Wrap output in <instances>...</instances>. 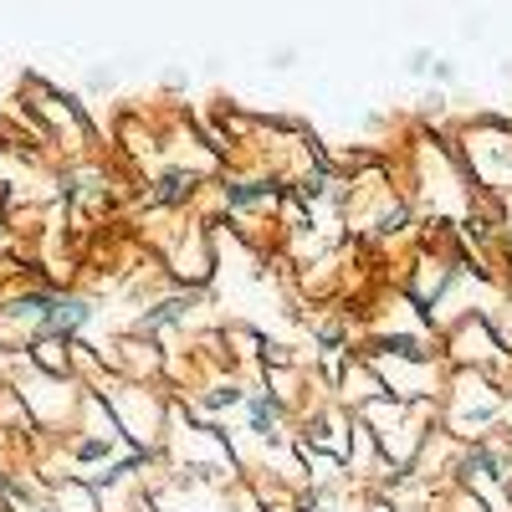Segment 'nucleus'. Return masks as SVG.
<instances>
[{
    "mask_svg": "<svg viewBox=\"0 0 512 512\" xmlns=\"http://www.w3.org/2000/svg\"><path fill=\"white\" fill-rule=\"evenodd\" d=\"M221 205H226V210L277 205V180H221Z\"/></svg>",
    "mask_w": 512,
    "mask_h": 512,
    "instance_id": "39448f33",
    "label": "nucleus"
},
{
    "mask_svg": "<svg viewBox=\"0 0 512 512\" xmlns=\"http://www.w3.org/2000/svg\"><path fill=\"white\" fill-rule=\"evenodd\" d=\"M246 431L256 436V441H277L282 436V395H272V390H246Z\"/></svg>",
    "mask_w": 512,
    "mask_h": 512,
    "instance_id": "7ed1b4c3",
    "label": "nucleus"
},
{
    "mask_svg": "<svg viewBox=\"0 0 512 512\" xmlns=\"http://www.w3.org/2000/svg\"><path fill=\"white\" fill-rule=\"evenodd\" d=\"M405 226H410V205H405V200H395V205H384V216L374 221V231H379V236H400Z\"/></svg>",
    "mask_w": 512,
    "mask_h": 512,
    "instance_id": "6e6552de",
    "label": "nucleus"
},
{
    "mask_svg": "<svg viewBox=\"0 0 512 512\" xmlns=\"http://www.w3.org/2000/svg\"><path fill=\"white\" fill-rule=\"evenodd\" d=\"M190 297H164V303H154L144 318H139V333L149 338V333H164V328H175V323H185L190 318Z\"/></svg>",
    "mask_w": 512,
    "mask_h": 512,
    "instance_id": "423d86ee",
    "label": "nucleus"
},
{
    "mask_svg": "<svg viewBox=\"0 0 512 512\" xmlns=\"http://www.w3.org/2000/svg\"><path fill=\"white\" fill-rule=\"evenodd\" d=\"M502 246H507V256H512V221L502 226Z\"/></svg>",
    "mask_w": 512,
    "mask_h": 512,
    "instance_id": "1a4fd4ad",
    "label": "nucleus"
},
{
    "mask_svg": "<svg viewBox=\"0 0 512 512\" xmlns=\"http://www.w3.org/2000/svg\"><path fill=\"white\" fill-rule=\"evenodd\" d=\"M93 303L88 297H77V292H57L52 297V308H47V318H41V328H36V338H31V349L36 344H72V338L93 323Z\"/></svg>",
    "mask_w": 512,
    "mask_h": 512,
    "instance_id": "f03ea898",
    "label": "nucleus"
},
{
    "mask_svg": "<svg viewBox=\"0 0 512 512\" xmlns=\"http://www.w3.org/2000/svg\"><path fill=\"white\" fill-rule=\"evenodd\" d=\"M451 472L466 492L482 497V512H502V497H512V456L502 446H492L487 436L466 441L451 461Z\"/></svg>",
    "mask_w": 512,
    "mask_h": 512,
    "instance_id": "f257e3e1",
    "label": "nucleus"
},
{
    "mask_svg": "<svg viewBox=\"0 0 512 512\" xmlns=\"http://www.w3.org/2000/svg\"><path fill=\"white\" fill-rule=\"evenodd\" d=\"M195 190H200L195 169H164L159 180H149V205L154 210H180V205L195 200Z\"/></svg>",
    "mask_w": 512,
    "mask_h": 512,
    "instance_id": "20e7f679",
    "label": "nucleus"
},
{
    "mask_svg": "<svg viewBox=\"0 0 512 512\" xmlns=\"http://www.w3.org/2000/svg\"><path fill=\"white\" fill-rule=\"evenodd\" d=\"M246 400V390H241V384H216V390H210L205 400H200V410H210V415H216V410H236Z\"/></svg>",
    "mask_w": 512,
    "mask_h": 512,
    "instance_id": "0eeeda50",
    "label": "nucleus"
}]
</instances>
